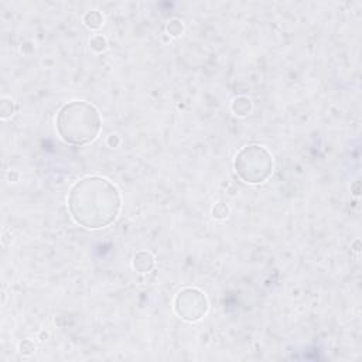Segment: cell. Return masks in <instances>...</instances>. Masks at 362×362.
<instances>
[{
  "label": "cell",
  "mask_w": 362,
  "mask_h": 362,
  "mask_svg": "<svg viewBox=\"0 0 362 362\" xmlns=\"http://www.w3.org/2000/svg\"><path fill=\"white\" fill-rule=\"evenodd\" d=\"M120 204L116 185L98 175L79 180L68 195V209L72 219L89 229L109 226L117 218Z\"/></svg>",
  "instance_id": "cell-1"
},
{
  "label": "cell",
  "mask_w": 362,
  "mask_h": 362,
  "mask_svg": "<svg viewBox=\"0 0 362 362\" xmlns=\"http://www.w3.org/2000/svg\"><path fill=\"white\" fill-rule=\"evenodd\" d=\"M98 109L85 100H74L61 107L57 117V130L61 139L69 144H88L100 132Z\"/></svg>",
  "instance_id": "cell-2"
},
{
  "label": "cell",
  "mask_w": 362,
  "mask_h": 362,
  "mask_svg": "<svg viewBox=\"0 0 362 362\" xmlns=\"http://www.w3.org/2000/svg\"><path fill=\"white\" fill-rule=\"evenodd\" d=\"M235 170L245 182H264L272 174L273 160L264 147L247 146L236 156Z\"/></svg>",
  "instance_id": "cell-3"
},
{
  "label": "cell",
  "mask_w": 362,
  "mask_h": 362,
  "mask_svg": "<svg viewBox=\"0 0 362 362\" xmlns=\"http://www.w3.org/2000/svg\"><path fill=\"white\" fill-rule=\"evenodd\" d=\"M206 308L208 303L205 296L195 288L192 293V301H189L188 288L181 291L175 298V311L178 313V315H181V318L188 321L199 320L202 315H205Z\"/></svg>",
  "instance_id": "cell-4"
}]
</instances>
